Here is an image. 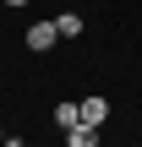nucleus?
I'll return each instance as SVG.
<instances>
[{"label":"nucleus","mask_w":142,"mask_h":147,"mask_svg":"<svg viewBox=\"0 0 142 147\" xmlns=\"http://www.w3.org/2000/svg\"><path fill=\"white\" fill-rule=\"evenodd\" d=\"M22 44H27V49H38V55H44V49H55V44H60V27H55V16L33 22V27L22 33Z\"/></svg>","instance_id":"nucleus-1"},{"label":"nucleus","mask_w":142,"mask_h":147,"mask_svg":"<svg viewBox=\"0 0 142 147\" xmlns=\"http://www.w3.org/2000/svg\"><path fill=\"white\" fill-rule=\"evenodd\" d=\"M104 120H109V98L104 93H88L82 98V125H104Z\"/></svg>","instance_id":"nucleus-2"},{"label":"nucleus","mask_w":142,"mask_h":147,"mask_svg":"<svg viewBox=\"0 0 142 147\" xmlns=\"http://www.w3.org/2000/svg\"><path fill=\"white\" fill-rule=\"evenodd\" d=\"M55 125H60V131L82 125V104H71V98H66V104H55Z\"/></svg>","instance_id":"nucleus-3"},{"label":"nucleus","mask_w":142,"mask_h":147,"mask_svg":"<svg viewBox=\"0 0 142 147\" xmlns=\"http://www.w3.org/2000/svg\"><path fill=\"white\" fill-rule=\"evenodd\" d=\"M55 27H60V38H82V11H60Z\"/></svg>","instance_id":"nucleus-4"},{"label":"nucleus","mask_w":142,"mask_h":147,"mask_svg":"<svg viewBox=\"0 0 142 147\" xmlns=\"http://www.w3.org/2000/svg\"><path fill=\"white\" fill-rule=\"evenodd\" d=\"M66 142H71V147H93V142H99V125H71Z\"/></svg>","instance_id":"nucleus-5"},{"label":"nucleus","mask_w":142,"mask_h":147,"mask_svg":"<svg viewBox=\"0 0 142 147\" xmlns=\"http://www.w3.org/2000/svg\"><path fill=\"white\" fill-rule=\"evenodd\" d=\"M0 5H11V11H22V5H27V0H0Z\"/></svg>","instance_id":"nucleus-6"},{"label":"nucleus","mask_w":142,"mask_h":147,"mask_svg":"<svg viewBox=\"0 0 142 147\" xmlns=\"http://www.w3.org/2000/svg\"><path fill=\"white\" fill-rule=\"evenodd\" d=\"M0 136H5V131H0Z\"/></svg>","instance_id":"nucleus-7"}]
</instances>
